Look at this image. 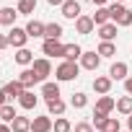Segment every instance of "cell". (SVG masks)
Masks as SVG:
<instances>
[{
    "label": "cell",
    "mask_w": 132,
    "mask_h": 132,
    "mask_svg": "<svg viewBox=\"0 0 132 132\" xmlns=\"http://www.w3.org/2000/svg\"><path fill=\"white\" fill-rule=\"evenodd\" d=\"M109 13H111V21L117 26H132V11H127L122 3H111Z\"/></svg>",
    "instance_id": "obj_1"
},
{
    "label": "cell",
    "mask_w": 132,
    "mask_h": 132,
    "mask_svg": "<svg viewBox=\"0 0 132 132\" xmlns=\"http://www.w3.org/2000/svg\"><path fill=\"white\" fill-rule=\"evenodd\" d=\"M78 73H80V65H78V62H68V60H65L60 68H57L54 78H57L60 83H65V80H75V78H78Z\"/></svg>",
    "instance_id": "obj_2"
},
{
    "label": "cell",
    "mask_w": 132,
    "mask_h": 132,
    "mask_svg": "<svg viewBox=\"0 0 132 132\" xmlns=\"http://www.w3.org/2000/svg\"><path fill=\"white\" fill-rule=\"evenodd\" d=\"M26 42H29V34H26V29H18V26H13V29L8 31V44H13L16 49H23V47H26Z\"/></svg>",
    "instance_id": "obj_3"
},
{
    "label": "cell",
    "mask_w": 132,
    "mask_h": 132,
    "mask_svg": "<svg viewBox=\"0 0 132 132\" xmlns=\"http://www.w3.org/2000/svg\"><path fill=\"white\" fill-rule=\"evenodd\" d=\"M42 52L47 57H65V44H60V39H44Z\"/></svg>",
    "instance_id": "obj_4"
},
{
    "label": "cell",
    "mask_w": 132,
    "mask_h": 132,
    "mask_svg": "<svg viewBox=\"0 0 132 132\" xmlns=\"http://www.w3.org/2000/svg\"><path fill=\"white\" fill-rule=\"evenodd\" d=\"M31 70L36 73L39 83H47V75L52 73V65H49V60H47V57H42V60H34V65H31Z\"/></svg>",
    "instance_id": "obj_5"
},
{
    "label": "cell",
    "mask_w": 132,
    "mask_h": 132,
    "mask_svg": "<svg viewBox=\"0 0 132 132\" xmlns=\"http://www.w3.org/2000/svg\"><path fill=\"white\" fill-rule=\"evenodd\" d=\"M54 122L49 117H34L31 119V132H52Z\"/></svg>",
    "instance_id": "obj_6"
},
{
    "label": "cell",
    "mask_w": 132,
    "mask_h": 132,
    "mask_svg": "<svg viewBox=\"0 0 132 132\" xmlns=\"http://www.w3.org/2000/svg\"><path fill=\"white\" fill-rule=\"evenodd\" d=\"M62 16H65V18L78 21V18H80V5H78V0H65V5H62Z\"/></svg>",
    "instance_id": "obj_7"
},
{
    "label": "cell",
    "mask_w": 132,
    "mask_h": 132,
    "mask_svg": "<svg viewBox=\"0 0 132 132\" xmlns=\"http://www.w3.org/2000/svg\"><path fill=\"white\" fill-rule=\"evenodd\" d=\"M111 109H117V101H114L111 96H101V98L96 101V114L109 117V111H111Z\"/></svg>",
    "instance_id": "obj_8"
},
{
    "label": "cell",
    "mask_w": 132,
    "mask_h": 132,
    "mask_svg": "<svg viewBox=\"0 0 132 132\" xmlns=\"http://www.w3.org/2000/svg\"><path fill=\"white\" fill-rule=\"evenodd\" d=\"M98 62H101L98 52H83V57H80V68H86V70H96Z\"/></svg>",
    "instance_id": "obj_9"
},
{
    "label": "cell",
    "mask_w": 132,
    "mask_h": 132,
    "mask_svg": "<svg viewBox=\"0 0 132 132\" xmlns=\"http://www.w3.org/2000/svg\"><path fill=\"white\" fill-rule=\"evenodd\" d=\"M93 91L101 93V96H106V93L111 91V78H109V75H98V78H93Z\"/></svg>",
    "instance_id": "obj_10"
},
{
    "label": "cell",
    "mask_w": 132,
    "mask_h": 132,
    "mask_svg": "<svg viewBox=\"0 0 132 132\" xmlns=\"http://www.w3.org/2000/svg\"><path fill=\"white\" fill-rule=\"evenodd\" d=\"M5 93H8V98H21L23 93H26V88L21 86V80H11V83H5V88H3Z\"/></svg>",
    "instance_id": "obj_11"
},
{
    "label": "cell",
    "mask_w": 132,
    "mask_h": 132,
    "mask_svg": "<svg viewBox=\"0 0 132 132\" xmlns=\"http://www.w3.org/2000/svg\"><path fill=\"white\" fill-rule=\"evenodd\" d=\"M111 80H127V62H114L111 70H109Z\"/></svg>",
    "instance_id": "obj_12"
},
{
    "label": "cell",
    "mask_w": 132,
    "mask_h": 132,
    "mask_svg": "<svg viewBox=\"0 0 132 132\" xmlns=\"http://www.w3.org/2000/svg\"><path fill=\"white\" fill-rule=\"evenodd\" d=\"M75 29H78V34H91V31L96 29V23H93L91 16H80V18L75 21Z\"/></svg>",
    "instance_id": "obj_13"
},
{
    "label": "cell",
    "mask_w": 132,
    "mask_h": 132,
    "mask_svg": "<svg viewBox=\"0 0 132 132\" xmlns=\"http://www.w3.org/2000/svg\"><path fill=\"white\" fill-rule=\"evenodd\" d=\"M42 96L47 98V101H52V98H60V86L57 83H42Z\"/></svg>",
    "instance_id": "obj_14"
},
{
    "label": "cell",
    "mask_w": 132,
    "mask_h": 132,
    "mask_svg": "<svg viewBox=\"0 0 132 132\" xmlns=\"http://www.w3.org/2000/svg\"><path fill=\"white\" fill-rule=\"evenodd\" d=\"M44 26H47V23L31 18V21L26 23V34H29V39H31V36H44Z\"/></svg>",
    "instance_id": "obj_15"
},
{
    "label": "cell",
    "mask_w": 132,
    "mask_h": 132,
    "mask_svg": "<svg viewBox=\"0 0 132 132\" xmlns=\"http://www.w3.org/2000/svg\"><path fill=\"white\" fill-rule=\"evenodd\" d=\"M98 36H101V42H111V39L117 36V23H104V26H98Z\"/></svg>",
    "instance_id": "obj_16"
},
{
    "label": "cell",
    "mask_w": 132,
    "mask_h": 132,
    "mask_svg": "<svg viewBox=\"0 0 132 132\" xmlns=\"http://www.w3.org/2000/svg\"><path fill=\"white\" fill-rule=\"evenodd\" d=\"M18 80H21V86H23L26 91H29V88H31L34 83H39V78H36V73H34L31 68H29V70H23V73L18 75Z\"/></svg>",
    "instance_id": "obj_17"
},
{
    "label": "cell",
    "mask_w": 132,
    "mask_h": 132,
    "mask_svg": "<svg viewBox=\"0 0 132 132\" xmlns=\"http://www.w3.org/2000/svg\"><path fill=\"white\" fill-rule=\"evenodd\" d=\"M13 132H31V119L29 117H16L13 124H11Z\"/></svg>",
    "instance_id": "obj_18"
},
{
    "label": "cell",
    "mask_w": 132,
    "mask_h": 132,
    "mask_svg": "<svg viewBox=\"0 0 132 132\" xmlns=\"http://www.w3.org/2000/svg\"><path fill=\"white\" fill-rule=\"evenodd\" d=\"M16 16H18V11H13V8H0V23H3V26H11L13 29Z\"/></svg>",
    "instance_id": "obj_19"
},
{
    "label": "cell",
    "mask_w": 132,
    "mask_h": 132,
    "mask_svg": "<svg viewBox=\"0 0 132 132\" xmlns=\"http://www.w3.org/2000/svg\"><path fill=\"white\" fill-rule=\"evenodd\" d=\"M91 18H93V23H96V26L111 23V13H109V8H98V11H96V13H93Z\"/></svg>",
    "instance_id": "obj_20"
},
{
    "label": "cell",
    "mask_w": 132,
    "mask_h": 132,
    "mask_svg": "<svg viewBox=\"0 0 132 132\" xmlns=\"http://www.w3.org/2000/svg\"><path fill=\"white\" fill-rule=\"evenodd\" d=\"M47 111L54 114V117H62V114H65V101H62V98H52V101H47Z\"/></svg>",
    "instance_id": "obj_21"
},
{
    "label": "cell",
    "mask_w": 132,
    "mask_h": 132,
    "mask_svg": "<svg viewBox=\"0 0 132 132\" xmlns=\"http://www.w3.org/2000/svg\"><path fill=\"white\" fill-rule=\"evenodd\" d=\"M78 57H83V49L78 44H65V60L68 62H75Z\"/></svg>",
    "instance_id": "obj_22"
},
{
    "label": "cell",
    "mask_w": 132,
    "mask_h": 132,
    "mask_svg": "<svg viewBox=\"0 0 132 132\" xmlns=\"http://www.w3.org/2000/svg\"><path fill=\"white\" fill-rule=\"evenodd\" d=\"M18 16H29V13H34L36 11V0H18Z\"/></svg>",
    "instance_id": "obj_23"
},
{
    "label": "cell",
    "mask_w": 132,
    "mask_h": 132,
    "mask_svg": "<svg viewBox=\"0 0 132 132\" xmlns=\"http://www.w3.org/2000/svg\"><path fill=\"white\" fill-rule=\"evenodd\" d=\"M16 62H18V65H23V68H26V65H34V52H29L26 47H23V49H18Z\"/></svg>",
    "instance_id": "obj_24"
},
{
    "label": "cell",
    "mask_w": 132,
    "mask_h": 132,
    "mask_svg": "<svg viewBox=\"0 0 132 132\" xmlns=\"http://www.w3.org/2000/svg\"><path fill=\"white\" fill-rule=\"evenodd\" d=\"M62 36V26L60 23H47L44 26V39H60Z\"/></svg>",
    "instance_id": "obj_25"
},
{
    "label": "cell",
    "mask_w": 132,
    "mask_h": 132,
    "mask_svg": "<svg viewBox=\"0 0 132 132\" xmlns=\"http://www.w3.org/2000/svg\"><path fill=\"white\" fill-rule=\"evenodd\" d=\"M18 104H21L23 109H34V106L39 104V96H34L31 91H26V93H23V96L18 98Z\"/></svg>",
    "instance_id": "obj_26"
},
{
    "label": "cell",
    "mask_w": 132,
    "mask_h": 132,
    "mask_svg": "<svg viewBox=\"0 0 132 132\" xmlns=\"http://www.w3.org/2000/svg\"><path fill=\"white\" fill-rule=\"evenodd\" d=\"M18 114H16V109L11 106V104H5V106H0V119L3 122H8V124H13V119H16Z\"/></svg>",
    "instance_id": "obj_27"
},
{
    "label": "cell",
    "mask_w": 132,
    "mask_h": 132,
    "mask_svg": "<svg viewBox=\"0 0 132 132\" xmlns=\"http://www.w3.org/2000/svg\"><path fill=\"white\" fill-rule=\"evenodd\" d=\"M117 111L129 117V114H132V96H124V98H119V101H117Z\"/></svg>",
    "instance_id": "obj_28"
},
{
    "label": "cell",
    "mask_w": 132,
    "mask_h": 132,
    "mask_svg": "<svg viewBox=\"0 0 132 132\" xmlns=\"http://www.w3.org/2000/svg\"><path fill=\"white\" fill-rule=\"evenodd\" d=\"M117 54V47L111 44V42H101V47H98V57H114Z\"/></svg>",
    "instance_id": "obj_29"
},
{
    "label": "cell",
    "mask_w": 132,
    "mask_h": 132,
    "mask_svg": "<svg viewBox=\"0 0 132 132\" xmlns=\"http://www.w3.org/2000/svg\"><path fill=\"white\" fill-rule=\"evenodd\" d=\"M52 129H54V132H70V129H73V124H70L68 119H65V117H57Z\"/></svg>",
    "instance_id": "obj_30"
},
{
    "label": "cell",
    "mask_w": 132,
    "mask_h": 132,
    "mask_svg": "<svg viewBox=\"0 0 132 132\" xmlns=\"http://www.w3.org/2000/svg\"><path fill=\"white\" fill-rule=\"evenodd\" d=\"M70 104H73L75 109H83V106L88 104V96H86V93H73V98H70Z\"/></svg>",
    "instance_id": "obj_31"
},
{
    "label": "cell",
    "mask_w": 132,
    "mask_h": 132,
    "mask_svg": "<svg viewBox=\"0 0 132 132\" xmlns=\"http://www.w3.org/2000/svg\"><path fill=\"white\" fill-rule=\"evenodd\" d=\"M106 119H109V117H104V114H96V111H93V122H91V124H93V129L104 132V127H106Z\"/></svg>",
    "instance_id": "obj_32"
},
{
    "label": "cell",
    "mask_w": 132,
    "mask_h": 132,
    "mask_svg": "<svg viewBox=\"0 0 132 132\" xmlns=\"http://www.w3.org/2000/svg\"><path fill=\"white\" fill-rule=\"evenodd\" d=\"M104 132H119V119L109 117V119H106V127H104Z\"/></svg>",
    "instance_id": "obj_33"
},
{
    "label": "cell",
    "mask_w": 132,
    "mask_h": 132,
    "mask_svg": "<svg viewBox=\"0 0 132 132\" xmlns=\"http://www.w3.org/2000/svg\"><path fill=\"white\" fill-rule=\"evenodd\" d=\"M75 132H96V129H93V124H88V122H78V124H75Z\"/></svg>",
    "instance_id": "obj_34"
},
{
    "label": "cell",
    "mask_w": 132,
    "mask_h": 132,
    "mask_svg": "<svg viewBox=\"0 0 132 132\" xmlns=\"http://www.w3.org/2000/svg\"><path fill=\"white\" fill-rule=\"evenodd\" d=\"M5 104H8V93L0 88V106H5Z\"/></svg>",
    "instance_id": "obj_35"
},
{
    "label": "cell",
    "mask_w": 132,
    "mask_h": 132,
    "mask_svg": "<svg viewBox=\"0 0 132 132\" xmlns=\"http://www.w3.org/2000/svg\"><path fill=\"white\" fill-rule=\"evenodd\" d=\"M124 88H127V96H132V78L124 80Z\"/></svg>",
    "instance_id": "obj_36"
},
{
    "label": "cell",
    "mask_w": 132,
    "mask_h": 132,
    "mask_svg": "<svg viewBox=\"0 0 132 132\" xmlns=\"http://www.w3.org/2000/svg\"><path fill=\"white\" fill-rule=\"evenodd\" d=\"M91 3H93V5H98V8H106L109 0H91Z\"/></svg>",
    "instance_id": "obj_37"
},
{
    "label": "cell",
    "mask_w": 132,
    "mask_h": 132,
    "mask_svg": "<svg viewBox=\"0 0 132 132\" xmlns=\"http://www.w3.org/2000/svg\"><path fill=\"white\" fill-rule=\"evenodd\" d=\"M5 47H8V36L0 34V49H5Z\"/></svg>",
    "instance_id": "obj_38"
},
{
    "label": "cell",
    "mask_w": 132,
    "mask_h": 132,
    "mask_svg": "<svg viewBox=\"0 0 132 132\" xmlns=\"http://www.w3.org/2000/svg\"><path fill=\"white\" fill-rule=\"evenodd\" d=\"M47 3H49V5H60V8H62V5H65V0H47Z\"/></svg>",
    "instance_id": "obj_39"
},
{
    "label": "cell",
    "mask_w": 132,
    "mask_h": 132,
    "mask_svg": "<svg viewBox=\"0 0 132 132\" xmlns=\"http://www.w3.org/2000/svg\"><path fill=\"white\" fill-rule=\"evenodd\" d=\"M0 132H13V129H11L8 124H0Z\"/></svg>",
    "instance_id": "obj_40"
},
{
    "label": "cell",
    "mask_w": 132,
    "mask_h": 132,
    "mask_svg": "<svg viewBox=\"0 0 132 132\" xmlns=\"http://www.w3.org/2000/svg\"><path fill=\"white\" fill-rule=\"evenodd\" d=\"M127 127H129V132H132V114H129V119H127Z\"/></svg>",
    "instance_id": "obj_41"
},
{
    "label": "cell",
    "mask_w": 132,
    "mask_h": 132,
    "mask_svg": "<svg viewBox=\"0 0 132 132\" xmlns=\"http://www.w3.org/2000/svg\"><path fill=\"white\" fill-rule=\"evenodd\" d=\"M114 3H124V0H114Z\"/></svg>",
    "instance_id": "obj_42"
}]
</instances>
